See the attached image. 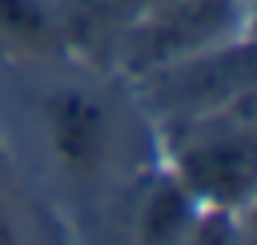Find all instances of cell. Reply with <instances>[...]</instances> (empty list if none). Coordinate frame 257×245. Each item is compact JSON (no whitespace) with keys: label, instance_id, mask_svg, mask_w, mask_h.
Instances as JSON below:
<instances>
[{"label":"cell","instance_id":"obj_3","mask_svg":"<svg viewBox=\"0 0 257 245\" xmlns=\"http://www.w3.org/2000/svg\"><path fill=\"white\" fill-rule=\"evenodd\" d=\"M245 32V0H161L124 20L112 48V72L133 80Z\"/></svg>","mask_w":257,"mask_h":245},{"label":"cell","instance_id":"obj_6","mask_svg":"<svg viewBox=\"0 0 257 245\" xmlns=\"http://www.w3.org/2000/svg\"><path fill=\"white\" fill-rule=\"evenodd\" d=\"M0 56L4 60H64L52 0H0Z\"/></svg>","mask_w":257,"mask_h":245},{"label":"cell","instance_id":"obj_2","mask_svg":"<svg viewBox=\"0 0 257 245\" xmlns=\"http://www.w3.org/2000/svg\"><path fill=\"white\" fill-rule=\"evenodd\" d=\"M124 84L137 96L141 112L153 120V129L165 133L173 125L209 116L253 92V40H249V32L233 36L217 48L149 68Z\"/></svg>","mask_w":257,"mask_h":245},{"label":"cell","instance_id":"obj_7","mask_svg":"<svg viewBox=\"0 0 257 245\" xmlns=\"http://www.w3.org/2000/svg\"><path fill=\"white\" fill-rule=\"evenodd\" d=\"M0 245H24L20 237V225H16V213H12V201L0 185Z\"/></svg>","mask_w":257,"mask_h":245},{"label":"cell","instance_id":"obj_5","mask_svg":"<svg viewBox=\"0 0 257 245\" xmlns=\"http://www.w3.org/2000/svg\"><path fill=\"white\" fill-rule=\"evenodd\" d=\"M205 213L209 209H201L169 169H157L149 181L137 185V201L128 213L133 245H181Z\"/></svg>","mask_w":257,"mask_h":245},{"label":"cell","instance_id":"obj_4","mask_svg":"<svg viewBox=\"0 0 257 245\" xmlns=\"http://www.w3.org/2000/svg\"><path fill=\"white\" fill-rule=\"evenodd\" d=\"M44 141L56 157V165L72 177H100L120 145V125L112 100L80 80L52 84L36 104Z\"/></svg>","mask_w":257,"mask_h":245},{"label":"cell","instance_id":"obj_1","mask_svg":"<svg viewBox=\"0 0 257 245\" xmlns=\"http://www.w3.org/2000/svg\"><path fill=\"white\" fill-rule=\"evenodd\" d=\"M165 169L209 213H245L257 185L253 92L185 125L157 133Z\"/></svg>","mask_w":257,"mask_h":245}]
</instances>
